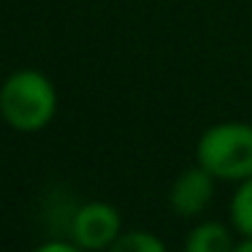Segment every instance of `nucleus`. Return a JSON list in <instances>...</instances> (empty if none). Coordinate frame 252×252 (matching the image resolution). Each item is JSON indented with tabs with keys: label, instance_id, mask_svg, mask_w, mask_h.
I'll return each instance as SVG.
<instances>
[{
	"label": "nucleus",
	"instance_id": "1",
	"mask_svg": "<svg viewBox=\"0 0 252 252\" xmlns=\"http://www.w3.org/2000/svg\"><path fill=\"white\" fill-rule=\"evenodd\" d=\"M57 114V87L38 68H19L0 84V117L19 133H38Z\"/></svg>",
	"mask_w": 252,
	"mask_h": 252
},
{
	"label": "nucleus",
	"instance_id": "2",
	"mask_svg": "<svg viewBox=\"0 0 252 252\" xmlns=\"http://www.w3.org/2000/svg\"><path fill=\"white\" fill-rule=\"evenodd\" d=\"M195 163L217 182H239L252 176V125L225 120L206 127L195 144Z\"/></svg>",
	"mask_w": 252,
	"mask_h": 252
},
{
	"label": "nucleus",
	"instance_id": "3",
	"mask_svg": "<svg viewBox=\"0 0 252 252\" xmlns=\"http://www.w3.org/2000/svg\"><path fill=\"white\" fill-rule=\"evenodd\" d=\"M120 233H122V217L106 201H90L73 214L71 241H76L87 252H106Z\"/></svg>",
	"mask_w": 252,
	"mask_h": 252
},
{
	"label": "nucleus",
	"instance_id": "4",
	"mask_svg": "<svg viewBox=\"0 0 252 252\" xmlns=\"http://www.w3.org/2000/svg\"><path fill=\"white\" fill-rule=\"evenodd\" d=\"M214 179L203 165H190L185 168L168 187V206L176 217H198L206 212L214 198Z\"/></svg>",
	"mask_w": 252,
	"mask_h": 252
},
{
	"label": "nucleus",
	"instance_id": "5",
	"mask_svg": "<svg viewBox=\"0 0 252 252\" xmlns=\"http://www.w3.org/2000/svg\"><path fill=\"white\" fill-rule=\"evenodd\" d=\"M236 239L228 225L217 220H206L190 228L185 239V252H233Z\"/></svg>",
	"mask_w": 252,
	"mask_h": 252
},
{
	"label": "nucleus",
	"instance_id": "6",
	"mask_svg": "<svg viewBox=\"0 0 252 252\" xmlns=\"http://www.w3.org/2000/svg\"><path fill=\"white\" fill-rule=\"evenodd\" d=\"M228 217H230V228L241 239H252V176L236 185V192L228 206Z\"/></svg>",
	"mask_w": 252,
	"mask_h": 252
},
{
	"label": "nucleus",
	"instance_id": "7",
	"mask_svg": "<svg viewBox=\"0 0 252 252\" xmlns=\"http://www.w3.org/2000/svg\"><path fill=\"white\" fill-rule=\"evenodd\" d=\"M106 252H168L165 241L149 230H122Z\"/></svg>",
	"mask_w": 252,
	"mask_h": 252
},
{
	"label": "nucleus",
	"instance_id": "8",
	"mask_svg": "<svg viewBox=\"0 0 252 252\" xmlns=\"http://www.w3.org/2000/svg\"><path fill=\"white\" fill-rule=\"evenodd\" d=\"M33 252H87V250H82L76 241H46Z\"/></svg>",
	"mask_w": 252,
	"mask_h": 252
},
{
	"label": "nucleus",
	"instance_id": "9",
	"mask_svg": "<svg viewBox=\"0 0 252 252\" xmlns=\"http://www.w3.org/2000/svg\"><path fill=\"white\" fill-rule=\"evenodd\" d=\"M233 252H252V239H241L236 241V250Z\"/></svg>",
	"mask_w": 252,
	"mask_h": 252
}]
</instances>
